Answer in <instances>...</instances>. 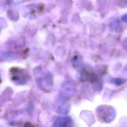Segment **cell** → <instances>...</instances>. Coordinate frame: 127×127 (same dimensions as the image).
<instances>
[{
	"instance_id": "6da1fadb",
	"label": "cell",
	"mask_w": 127,
	"mask_h": 127,
	"mask_svg": "<svg viewBox=\"0 0 127 127\" xmlns=\"http://www.w3.org/2000/svg\"><path fill=\"white\" fill-rule=\"evenodd\" d=\"M24 127H34V125L30 122H26L24 125Z\"/></svg>"
}]
</instances>
